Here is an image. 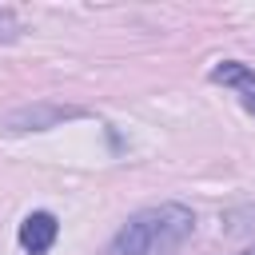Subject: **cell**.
I'll return each mask as SVG.
<instances>
[{"label": "cell", "instance_id": "2", "mask_svg": "<svg viewBox=\"0 0 255 255\" xmlns=\"http://www.w3.org/2000/svg\"><path fill=\"white\" fill-rule=\"evenodd\" d=\"M76 116H84V112H80V108L36 104V108H20V112H12V116L4 120V128H8V131H44V128H52V124H60V120H76Z\"/></svg>", "mask_w": 255, "mask_h": 255}, {"label": "cell", "instance_id": "3", "mask_svg": "<svg viewBox=\"0 0 255 255\" xmlns=\"http://www.w3.org/2000/svg\"><path fill=\"white\" fill-rule=\"evenodd\" d=\"M56 235H60V223H56V215H48V211H32V215L20 223V247H24L28 255H48V247L56 243Z\"/></svg>", "mask_w": 255, "mask_h": 255}, {"label": "cell", "instance_id": "1", "mask_svg": "<svg viewBox=\"0 0 255 255\" xmlns=\"http://www.w3.org/2000/svg\"><path fill=\"white\" fill-rule=\"evenodd\" d=\"M195 231V215L183 203H159L147 211H135L120 235L112 239V255H163L175 251Z\"/></svg>", "mask_w": 255, "mask_h": 255}, {"label": "cell", "instance_id": "5", "mask_svg": "<svg viewBox=\"0 0 255 255\" xmlns=\"http://www.w3.org/2000/svg\"><path fill=\"white\" fill-rule=\"evenodd\" d=\"M243 108H247V112L255 116V92H247V96H243Z\"/></svg>", "mask_w": 255, "mask_h": 255}, {"label": "cell", "instance_id": "6", "mask_svg": "<svg viewBox=\"0 0 255 255\" xmlns=\"http://www.w3.org/2000/svg\"><path fill=\"white\" fill-rule=\"evenodd\" d=\"M239 255H255V247H247V251H239Z\"/></svg>", "mask_w": 255, "mask_h": 255}, {"label": "cell", "instance_id": "4", "mask_svg": "<svg viewBox=\"0 0 255 255\" xmlns=\"http://www.w3.org/2000/svg\"><path fill=\"white\" fill-rule=\"evenodd\" d=\"M211 80L215 84H231V88H243V92H255V72L239 60H223L219 68H211Z\"/></svg>", "mask_w": 255, "mask_h": 255}]
</instances>
